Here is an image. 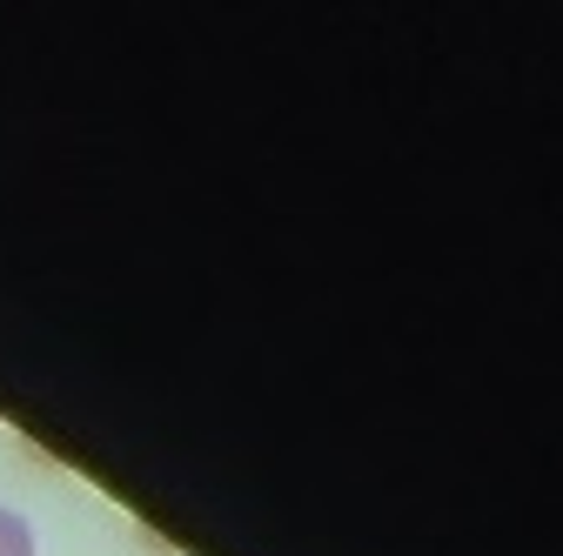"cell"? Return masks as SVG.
<instances>
[{
  "label": "cell",
  "mask_w": 563,
  "mask_h": 556,
  "mask_svg": "<svg viewBox=\"0 0 563 556\" xmlns=\"http://www.w3.org/2000/svg\"><path fill=\"white\" fill-rule=\"evenodd\" d=\"M0 556H34V530L14 510H0Z\"/></svg>",
  "instance_id": "cell-1"
}]
</instances>
